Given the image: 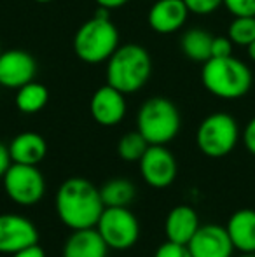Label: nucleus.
<instances>
[{"label": "nucleus", "mask_w": 255, "mask_h": 257, "mask_svg": "<svg viewBox=\"0 0 255 257\" xmlns=\"http://www.w3.org/2000/svg\"><path fill=\"white\" fill-rule=\"evenodd\" d=\"M103 208L100 189L82 177L67 179L56 193V212L70 229L96 227Z\"/></svg>", "instance_id": "nucleus-1"}, {"label": "nucleus", "mask_w": 255, "mask_h": 257, "mask_svg": "<svg viewBox=\"0 0 255 257\" xmlns=\"http://www.w3.org/2000/svg\"><path fill=\"white\" fill-rule=\"evenodd\" d=\"M109 14V9L98 7L95 16L82 23L75 32L74 51L84 63H103L119 48V32L110 21Z\"/></svg>", "instance_id": "nucleus-2"}, {"label": "nucleus", "mask_w": 255, "mask_h": 257, "mask_svg": "<svg viewBox=\"0 0 255 257\" xmlns=\"http://www.w3.org/2000/svg\"><path fill=\"white\" fill-rule=\"evenodd\" d=\"M201 82L217 98L238 100L250 91L253 77L248 65L238 58H210L203 63Z\"/></svg>", "instance_id": "nucleus-3"}, {"label": "nucleus", "mask_w": 255, "mask_h": 257, "mask_svg": "<svg viewBox=\"0 0 255 257\" xmlns=\"http://www.w3.org/2000/svg\"><path fill=\"white\" fill-rule=\"evenodd\" d=\"M152 74V60L140 44H124L107 60V84L124 95L136 93L147 84Z\"/></svg>", "instance_id": "nucleus-4"}, {"label": "nucleus", "mask_w": 255, "mask_h": 257, "mask_svg": "<svg viewBox=\"0 0 255 257\" xmlns=\"http://www.w3.org/2000/svg\"><path fill=\"white\" fill-rule=\"evenodd\" d=\"M180 112L164 96H152L142 103L136 115V130L150 146H166L180 132Z\"/></svg>", "instance_id": "nucleus-5"}, {"label": "nucleus", "mask_w": 255, "mask_h": 257, "mask_svg": "<svg viewBox=\"0 0 255 257\" xmlns=\"http://www.w3.org/2000/svg\"><path fill=\"white\" fill-rule=\"evenodd\" d=\"M239 126L227 112H213L201 121L196 133L197 149L208 158H224L234 151Z\"/></svg>", "instance_id": "nucleus-6"}, {"label": "nucleus", "mask_w": 255, "mask_h": 257, "mask_svg": "<svg viewBox=\"0 0 255 257\" xmlns=\"http://www.w3.org/2000/svg\"><path fill=\"white\" fill-rule=\"evenodd\" d=\"M96 229L112 250H128L140 238L138 219L128 206H105Z\"/></svg>", "instance_id": "nucleus-7"}, {"label": "nucleus", "mask_w": 255, "mask_h": 257, "mask_svg": "<svg viewBox=\"0 0 255 257\" xmlns=\"http://www.w3.org/2000/svg\"><path fill=\"white\" fill-rule=\"evenodd\" d=\"M6 194L18 205L32 206L42 200L46 193V180L37 165L11 163L2 177Z\"/></svg>", "instance_id": "nucleus-8"}, {"label": "nucleus", "mask_w": 255, "mask_h": 257, "mask_svg": "<svg viewBox=\"0 0 255 257\" xmlns=\"http://www.w3.org/2000/svg\"><path fill=\"white\" fill-rule=\"evenodd\" d=\"M39 243V231L30 219L18 213L0 215V254H16Z\"/></svg>", "instance_id": "nucleus-9"}, {"label": "nucleus", "mask_w": 255, "mask_h": 257, "mask_svg": "<svg viewBox=\"0 0 255 257\" xmlns=\"http://www.w3.org/2000/svg\"><path fill=\"white\" fill-rule=\"evenodd\" d=\"M138 163L143 180L150 187L163 189L171 186L177 177V161L166 146H149Z\"/></svg>", "instance_id": "nucleus-10"}, {"label": "nucleus", "mask_w": 255, "mask_h": 257, "mask_svg": "<svg viewBox=\"0 0 255 257\" xmlns=\"http://www.w3.org/2000/svg\"><path fill=\"white\" fill-rule=\"evenodd\" d=\"M37 63L34 56L21 49L2 51L0 54V86L7 89H20L34 81Z\"/></svg>", "instance_id": "nucleus-11"}, {"label": "nucleus", "mask_w": 255, "mask_h": 257, "mask_svg": "<svg viewBox=\"0 0 255 257\" xmlns=\"http://www.w3.org/2000/svg\"><path fill=\"white\" fill-rule=\"evenodd\" d=\"M187 247L192 257H232L234 252L227 229L218 224L199 226Z\"/></svg>", "instance_id": "nucleus-12"}, {"label": "nucleus", "mask_w": 255, "mask_h": 257, "mask_svg": "<svg viewBox=\"0 0 255 257\" xmlns=\"http://www.w3.org/2000/svg\"><path fill=\"white\" fill-rule=\"evenodd\" d=\"M91 117L102 126H116L126 115V100L124 93L116 89L114 86L105 84L96 89L89 102Z\"/></svg>", "instance_id": "nucleus-13"}, {"label": "nucleus", "mask_w": 255, "mask_h": 257, "mask_svg": "<svg viewBox=\"0 0 255 257\" xmlns=\"http://www.w3.org/2000/svg\"><path fill=\"white\" fill-rule=\"evenodd\" d=\"M189 14L184 0H157L149 9L147 21L156 34L170 35L184 27Z\"/></svg>", "instance_id": "nucleus-14"}, {"label": "nucleus", "mask_w": 255, "mask_h": 257, "mask_svg": "<svg viewBox=\"0 0 255 257\" xmlns=\"http://www.w3.org/2000/svg\"><path fill=\"white\" fill-rule=\"evenodd\" d=\"M199 217H197L196 210L187 205H178L168 213L164 231H166V238L170 241L187 245L196 234V231L199 229Z\"/></svg>", "instance_id": "nucleus-15"}, {"label": "nucleus", "mask_w": 255, "mask_h": 257, "mask_svg": "<svg viewBox=\"0 0 255 257\" xmlns=\"http://www.w3.org/2000/svg\"><path fill=\"white\" fill-rule=\"evenodd\" d=\"M109 247L96 227L74 229L63 245V257H107Z\"/></svg>", "instance_id": "nucleus-16"}, {"label": "nucleus", "mask_w": 255, "mask_h": 257, "mask_svg": "<svg viewBox=\"0 0 255 257\" xmlns=\"http://www.w3.org/2000/svg\"><path fill=\"white\" fill-rule=\"evenodd\" d=\"M225 229L234 245V250H239L241 254H255V210H236L229 217Z\"/></svg>", "instance_id": "nucleus-17"}, {"label": "nucleus", "mask_w": 255, "mask_h": 257, "mask_svg": "<svg viewBox=\"0 0 255 257\" xmlns=\"http://www.w3.org/2000/svg\"><path fill=\"white\" fill-rule=\"evenodd\" d=\"M9 154L13 163L21 165H39L48 154V144L44 137L34 132L20 133L9 144Z\"/></svg>", "instance_id": "nucleus-18"}, {"label": "nucleus", "mask_w": 255, "mask_h": 257, "mask_svg": "<svg viewBox=\"0 0 255 257\" xmlns=\"http://www.w3.org/2000/svg\"><path fill=\"white\" fill-rule=\"evenodd\" d=\"M211 42H213V35H210L206 30L191 28L182 35L180 49L187 60L204 63L211 58Z\"/></svg>", "instance_id": "nucleus-19"}, {"label": "nucleus", "mask_w": 255, "mask_h": 257, "mask_svg": "<svg viewBox=\"0 0 255 257\" xmlns=\"http://www.w3.org/2000/svg\"><path fill=\"white\" fill-rule=\"evenodd\" d=\"M16 91V107L23 114H37L48 105L49 91L41 82L30 81Z\"/></svg>", "instance_id": "nucleus-20"}, {"label": "nucleus", "mask_w": 255, "mask_h": 257, "mask_svg": "<svg viewBox=\"0 0 255 257\" xmlns=\"http://www.w3.org/2000/svg\"><path fill=\"white\" fill-rule=\"evenodd\" d=\"M136 189L126 179H112L100 187V196L105 206H128L135 200Z\"/></svg>", "instance_id": "nucleus-21"}, {"label": "nucleus", "mask_w": 255, "mask_h": 257, "mask_svg": "<svg viewBox=\"0 0 255 257\" xmlns=\"http://www.w3.org/2000/svg\"><path fill=\"white\" fill-rule=\"evenodd\" d=\"M150 144L145 140V137L136 130V132H129L123 135L117 142V154L124 161H140L145 151L149 149Z\"/></svg>", "instance_id": "nucleus-22"}, {"label": "nucleus", "mask_w": 255, "mask_h": 257, "mask_svg": "<svg viewBox=\"0 0 255 257\" xmlns=\"http://www.w3.org/2000/svg\"><path fill=\"white\" fill-rule=\"evenodd\" d=\"M227 37L232 41V44L246 48L250 42L255 41V16L234 18L229 25Z\"/></svg>", "instance_id": "nucleus-23"}, {"label": "nucleus", "mask_w": 255, "mask_h": 257, "mask_svg": "<svg viewBox=\"0 0 255 257\" xmlns=\"http://www.w3.org/2000/svg\"><path fill=\"white\" fill-rule=\"evenodd\" d=\"M222 6L234 18L255 16V0H222Z\"/></svg>", "instance_id": "nucleus-24"}, {"label": "nucleus", "mask_w": 255, "mask_h": 257, "mask_svg": "<svg viewBox=\"0 0 255 257\" xmlns=\"http://www.w3.org/2000/svg\"><path fill=\"white\" fill-rule=\"evenodd\" d=\"M154 257H192V254L187 245H180V243H175V241L166 240L164 243H161L157 247Z\"/></svg>", "instance_id": "nucleus-25"}, {"label": "nucleus", "mask_w": 255, "mask_h": 257, "mask_svg": "<svg viewBox=\"0 0 255 257\" xmlns=\"http://www.w3.org/2000/svg\"><path fill=\"white\" fill-rule=\"evenodd\" d=\"M187 6L189 13L199 14V16H206L211 14L222 6V0H184Z\"/></svg>", "instance_id": "nucleus-26"}, {"label": "nucleus", "mask_w": 255, "mask_h": 257, "mask_svg": "<svg viewBox=\"0 0 255 257\" xmlns=\"http://www.w3.org/2000/svg\"><path fill=\"white\" fill-rule=\"evenodd\" d=\"M232 41L229 37H213L211 42V58L232 56Z\"/></svg>", "instance_id": "nucleus-27"}, {"label": "nucleus", "mask_w": 255, "mask_h": 257, "mask_svg": "<svg viewBox=\"0 0 255 257\" xmlns=\"http://www.w3.org/2000/svg\"><path fill=\"white\" fill-rule=\"evenodd\" d=\"M243 144H245L246 151L255 156V115L246 122L245 130H243Z\"/></svg>", "instance_id": "nucleus-28"}, {"label": "nucleus", "mask_w": 255, "mask_h": 257, "mask_svg": "<svg viewBox=\"0 0 255 257\" xmlns=\"http://www.w3.org/2000/svg\"><path fill=\"white\" fill-rule=\"evenodd\" d=\"M11 163H13V159H11V154H9V147H6L0 142V179H2L4 173L7 172Z\"/></svg>", "instance_id": "nucleus-29"}, {"label": "nucleus", "mask_w": 255, "mask_h": 257, "mask_svg": "<svg viewBox=\"0 0 255 257\" xmlns=\"http://www.w3.org/2000/svg\"><path fill=\"white\" fill-rule=\"evenodd\" d=\"M13 257H46V252L42 250V247H39V243H35L13 254Z\"/></svg>", "instance_id": "nucleus-30"}, {"label": "nucleus", "mask_w": 255, "mask_h": 257, "mask_svg": "<svg viewBox=\"0 0 255 257\" xmlns=\"http://www.w3.org/2000/svg\"><path fill=\"white\" fill-rule=\"evenodd\" d=\"M95 2H96V6H98V7L114 11V9H119V7L126 6L129 0H95Z\"/></svg>", "instance_id": "nucleus-31"}, {"label": "nucleus", "mask_w": 255, "mask_h": 257, "mask_svg": "<svg viewBox=\"0 0 255 257\" xmlns=\"http://www.w3.org/2000/svg\"><path fill=\"white\" fill-rule=\"evenodd\" d=\"M246 53H248V58L252 61H255V41L250 42L248 46H246Z\"/></svg>", "instance_id": "nucleus-32"}, {"label": "nucleus", "mask_w": 255, "mask_h": 257, "mask_svg": "<svg viewBox=\"0 0 255 257\" xmlns=\"http://www.w3.org/2000/svg\"><path fill=\"white\" fill-rule=\"evenodd\" d=\"M34 2H37V4H48V2H53V0H34Z\"/></svg>", "instance_id": "nucleus-33"}, {"label": "nucleus", "mask_w": 255, "mask_h": 257, "mask_svg": "<svg viewBox=\"0 0 255 257\" xmlns=\"http://www.w3.org/2000/svg\"><path fill=\"white\" fill-rule=\"evenodd\" d=\"M239 257H255V254H243V255H239Z\"/></svg>", "instance_id": "nucleus-34"}, {"label": "nucleus", "mask_w": 255, "mask_h": 257, "mask_svg": "<svg viewBox=\"0 0 255 257\" xmlns=\"http://www.w3.org/2000/svg\"><path fill=\"white\" fill-rule=\"evenodd\" d=\"M0 54H2V48H0Z\"/></svg>", "instance_id": "nucleus-35"}]
</instances>
